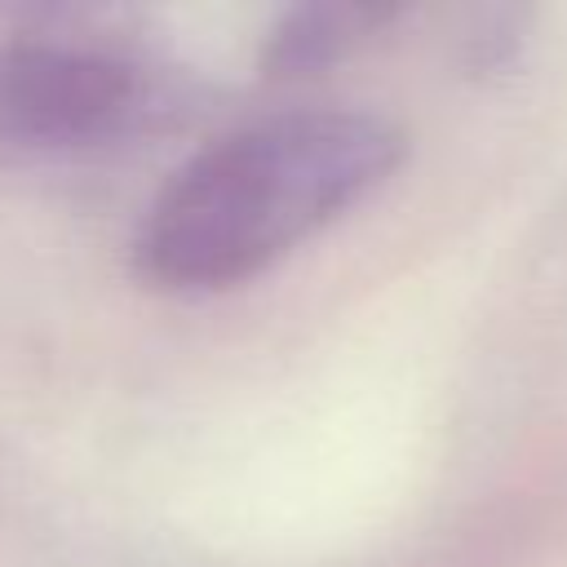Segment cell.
<instances>
[{
  "mask_svg": "<svg viewBox=\"0 0 567 567\" xmlns=\"http://www.w3.org/2000/svg\"><path fill=\"white\" fill-rule=\"evenodd\" d=\"M399 155V128L372 111L244 120L168 173L137 221L133 266L164 292L235 288L377 190Z\"/></svg>",
  "mask_w": 567,
  "mask_h": 567,
  "instance_id": "6da1fadb",
  "label": "cell"
},
{
  "mask_svg": "<svg viewBox=\"0 0 567 567\" xmlns=\"http://www.w3.org/2000/svg\"><path fill=\"white\" fill-rule=\"evenodd\" d=\"M186 75L97 35L0 40V159H75L142 142L190 111Z\"/></svg>",
  "mask_w": 567,
  "mask_h": 567,
  "instance_id": "7a4b0ae2",
  "label": "cell"
},
{
  "mask_svg": "<svg viewBox=\"0 0 567 567\" xmlns=\"http://www.w3.org/2000/svg\"><path fill=\"white\" fill-rule=\"evenodd\" d=\"M385 9H350V4H328V9H297L279 18V27L266 40V71L270 75H306L341 58L368 27H377Z\"/></svg>",
  "mask_w": 567,
  "mask_h": 567,
  "instance_id": "3957f363",
  "label": "cell"
}]
</instances>
